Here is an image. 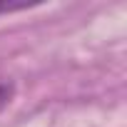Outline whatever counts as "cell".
Listing matches in <instances>:
<instances>
[{"label": "cell", "mask_w": 127, "mask_h": 127, "mask_svg": "<svg viewBox=\"0 0 127 127\" xmlns=\"http://www.w3.org/2000/svg\"><path fill=\"white\" fill-rule=\"evenodd\" d=\"M25 8L23 3H0V13H10V10H20Z\"/></svg>", "instance_id": "cell-2"}, {"label": "cell", "mask_w": 127, "mask_h": 127, "mask_svg": "<svg viewBox=\"0 0 127 127\" xmlns=\"http://www.w3.org/2000/svg\"><path fill=\"white\" fill-rule=\"evenodd\" d=\"M13 95H15V82L8 80V77H0V112L10 105Z\"/></svg>", "instance_id": "cell-1"}]
</instances>
